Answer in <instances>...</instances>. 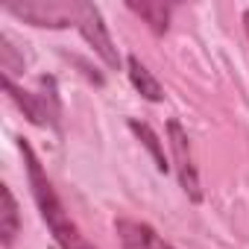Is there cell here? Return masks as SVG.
<instances>
[{
  "label": "cell",
  "mask_w": 249,
  "mask_h": 249,
  "mask_svg": "<svg viewBox=\"0 0 249 249\" xmlns=\"http://www.w3.org/2000/svg\"><path fill=\"white\" fill-rule=\"evenodd\" d=\"M18 150H21L24 164H27L33 199H36V205H38V211H41V220L47 223V229H50V234H53V240L59 243V249H97V246L79 231V226L68 217V211H65L62 199L56 196V191H53L47 173L41 170V161H38V156L33 153V147L21 138V141H18Z\"/></svg>",
  "instance_id": "6da1fadb"
},
{
  "label": "cell",
  "mask_w": 249,
  "mask_h": 249,
  "mask_svg": "<svg viewBox=\"0 0 249 249\" xmlns=\"http://www.w3.org/2000/svg\"><path fill=\"white\" fill-rule=\"evenodd\" d=\"M3 88L21 106V111L27 114L30 123H36V126H50L53 132H62V103H59V91H56L53 76H41L38 91H24V88L15 85V79L3 76Z\"/></svg>",
  "instance_id": "7a4b0ae2"
},
{
  "label": "cell",
  "mask_w": 249,
  "mask_h": 249,
  "mask_svg": "<svg viewBox=\"0 0 249 249\" xmlns=\"http://www.w3.org/2000/svg\"><path fill=\"white\" fill-rule=\"evenodd\" d=\"M9 15L33 24V27H44V30H65V27H76L79 15H82V3H59V0H33V3H18L9 6Z\"/></svg>",
  "instance_id": "3957f363"
},
{
  "label": "cell",
  "mask_w": 249,
  "mask_h": 249,
  "mask_svg": "<svg viewBox=\"0 0 249 249\" xmlns=\"http://www.w3.org/2000/svg\"><path fill=\"white\" fill-rule=\"evenodd\" d=\"M167 138H170V153H173V167L179 173V182L185 188V194L199 202L202 199V191H199V173H196V164H194V153H191V141H188V132L182 129L179 120H170L167 123Z\"/></svg>",
  "instance_id": "277c9868"
},
{
  "label": "cell",
  "mask_w": 249,
  "mask_h": 249,
  "mask_svg": "<svg viewBox=\"0 0 249 249\" xmlns=\"http://www.w3.org/2000/svg\"><path fill=\"white\" fill-rule=\"evenodd\" d=\"M76 30L82 33V38L94 47V53H97L111 71L120 68L117 47H114V41H111V36H108V30H106V24H103V15H100V9H97L94 3H82V15H79Z\"/></svg>",
  "instance_id": "5b68a950"
},
{
  "label": "cell",
  "mask_w": 249,
  "mask_h": 249,
  "mask_svg": "<svg viewBox=\"0 0 249 249\" xmlns=\"http://www.w3.org/2000/svg\"><path fill=\"white\" fill-rule=\"evenodd\" d=\"M114 229H117V237H120V243L126 246V249H176V246H170V243H167L153 226H147V223L117 220Z\"/></svg>",
  "instance_id": "8992f818"
},
{
  "label": "cell",
  "mask_w": 249,
  "mask_h": 249,
  "mask_svg": "<svg viewBox=\"0 0 249 249\" xmlns=\"http://www.w3.org/2000/svg\"><path fill=\"white\" fill-rule=\"evenodd\" d=\"M126 73H129V82L135 85V91L141 94V97H147L150 103H161L164 100V88L159 85V79L147 71V65L138 59V56H129L126 59Z\"/></svg>",
  "instance_id": "52a82bcc"
},
{
  "label": "cell",
  "mask_w": 249,
  "mask_h": 249,
  "mask_svg": "<svg viewBox=\"0 0 249 249\" xmlns=\"http://www.w3.org/2000/svg\"><path fill=\"white\" fill-rule=\"evenodd\" d=\"M126 6H129V12H135L156 36H164V33H167L170 12H173L170 3H153V0H141V3H135V0H129Z\"/></svg>",
  "instance_id": "ba28073f"
},
{
  "label": "cell",
  "mask_w": 249,
  "mask_h": 249,
  "mask_svg": "<svg viewBox=\"0 0 249 249\" xmlns=\"http://www.w3.org/2000/svg\"><path fill=\"white\" fill-rule=\"evenodd\" d=\"M0 196H3V208H0V237H3V246L9 249L18 237L21 220H18V202L9 191V185H0Z\"/></svg>",
  "instance_id": "9c48e42d"
},
{
  "label": "cell",
  "mask_w": 249,
  "mask_h": 249,
  "mask_svg": "<svg viewBox=\"0 0 249 249\" xmlns=\"http://www.w3.org/2000/svg\"><path fill=\"white\" fill-rule=\"evenodd\" d=\"M129 129L138 135V141L150 150V156H153V161H156V167L161 170V173H167L170 170V161H167V156H164V144L159 141V135L150 129V123H141V120H129Z\"/></svg>",
  "instance_id": "30bf717a"
},
{
  "label": "cell",
  "mask_w": 249,
  "mask_h": 249,
  "mask_svg": "<svg viewBox=\"0 0 249 249\" xmlns=\"http://www.w3.org/2000/svg\"><path fill=\"white\" fill-rule=\"evenodd\" d=\"M0 65H3V76L12 79V73L18 68H24V56H15V47H12V38L3 33L0 36Z\"/></svg>",
  "instance_id": "8fae6325"
},
{
  "label": "cell",
  "mask_w": 249,
  "mask_h": 249,
  "mask_svg": "<svg viewBox=\"0 0 249 249\" xmlns=\"http://www.w3.org/2000/svg\"><path fill=\"white\" fill-rule=\"evenodd\" d=\"M243 27H246V36H249V9L243 12Z\"/></svg>",
  "instance_id": "7c38bea8"
}]
</instances>
